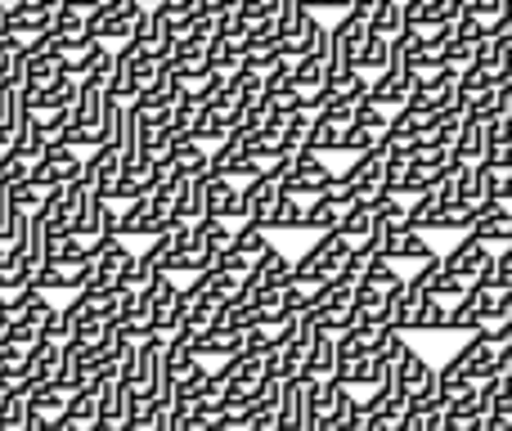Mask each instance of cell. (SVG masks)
I'll return each instance as SVG.
<instances>
[{
	"label": "cell",
	"instance_id": "41",
	"mask_svg": "<svg viewBox=\"0 0 512 431\" xmlns=\"http://www.w3.org/2000/svg\"><path fill=\"white\" fill-rule=\"evenodd\" d=\"M495 198L512 207V171H499V185H495Z\"/></svg>",
	"mask_w": 512,
	"mask_h": 431
},
{
	"label": "cell",
	"instance_id": "8",
	"mask_svg": "<svg viewBox=\"0 0 512 431\" xmlns=\"http://www.w3.org/2000/svg\"><path fill=\"white\" fill-rule=\"evenodd\" d=\"M117 176H122V149H117V144H95V153L81 162V180L90 185V194L108 198Z\"/></svg>",
	"mask_w": 512,
	"mask_h": 431
},
{
	"label": "cell",
	"instance_id": "29",
	"mask_svg": "<svg viewBox=\"0 0 512 431\" xmlns=\"http://www.w3.org/2000/svg\"><path fill=\"white\" fill-rule=\"evenodd\" d=\"M337 216H342V203H333L328 194H319L315 203L306 207V216H301V229H315V234H328V229H337Z\"/></svg>",
	"mask_w": 512,
	"mask_h": 431
},
{
	"label": "cell",
	"instance_id": "17",
	"mask_svg": "<svg viewBox=\"0 0 512 431\" xmlns=\"http://www.w3.org/2000/svg\"><path fill=\"white\" fill-rule=\"evenodd\" d=\"M387 256L391 261H432V243H427V234L423 229H409V225H400V229H391V238H387Z\"/></svg>",
	"mask_w": 512,
	"mask_h": 431
},
{
	"label": "cell",
	"instance_id": "2",
	"mask_svg": "<svg viewBox=\"0 0 512 431\" xmlns=\"http://www.w3.org/2000/svg\"><path fill=\"white\" fill-rule=\"evenodd\" d=\"M333 171H328V162H324V153H315V149H297L292 158H283V171H279V189L283 194H310V198H319V194H328L333 189Z\"/></svg>",
	"mask_w": 512,
	"mask_h": 431
},
{
	"label": "cell",
	"instance_id": "13",
	"mask_svg": "<svg viewBox=\"0 0 512 431\" xmlns=\"http://www.w3.org/2000/svg\"><path fill=\"white\" fill-rule=\"evenodd\" d=\"M459 360H463V369H468V378H472V382H490V378H499V346H495V342H486L481 333H472L468 342H463Z\"/></svg>",
	"mask_w": 512,
	"mask_h": 431
},
{
	"label": "cell",
	"instance_id": "32",
	"mask_svg": "<svg viewBox=\"0 0 512 431\" xmlns=\"http://www.w3.org/2000/svg\"><path fill=\"white\" fill-rule=\"evenodd\" d=\"M477 225V207L454 198V203H441V216H436V229H454V234H468Z\"/></svg>",
	"mask_w": 512,
	"mask_h": 431
},
{
	"label": "cell",
	"instance_id": "31",
	"mask_svg": "<svg viewBox=\"0 0 512 431\" xmlns=\"http://www.w3.org/2000/svg\"><path fill=\"white\" fill-rule=\"evenodd\" d=\"M436 216H441V194H436V189H427V194H418L414 203H409V220L405 225L409 229H436Z\"/></svg>",
	"mask_w": 512,
	"mask_h": 431
},
{
	"label": "cell",
	"instance_id": "24",
	"mask_svg": "<svg viewBox=\"0 0 512 431\" xmlns=\"http://www.w3.org/2000/svg\"><path fill=\"white\" fill-rule=\"evenodd\" d=\"M445 319H450V301L427 292V297L418 301L414 319H409V333H445Z\"/></svg>",
	"mask_w": 512,
	"mask_h": 431
},
{
	"label": "cell",
	"instance_id": "36",
	"mask_svg": "<svg viewBox=\"0 0 512 431\" xmlns=\"http://www.w3.org/2000/svg\"><path fill=\"white\" fill-rule=\"evenodd\" d=\"M32 167H36V162L27 158V153H18L14 144H9V149H0V180H5V185H23V180L32 176Z\"/></svg>",
	"mask_w": 512,
	"mask_h": 431
},
{
	"label": "cell",
	"instance_id": "39",
	"mask_svg": "<svg viewBox=\"0 0 512 431\" xmlns=\"http://www.w3.org/2000/svg\"><path fill=\"white\" fill-rule=\"evenodd\" d=\"M9 198H14V207H18V212H36L45 194L32 185V180H23V185H9Z\"/></svg>",
	"mask_w": 512,
	"mask_h": 431
},
{
	"label": "cell",
	"instance_id": "11",
	"mask_svg": "<svg viewBox=\"0 0 512 431\" xmlns=\"http://www.w3.org/2000/svg\"><path fill=\"white\" fill-rule=\"evenodd\" d=\"M472 234L481 238V243L490 247H504L512 238V207L499 203V198H490V203L477 207V225H472Z\"/></svg>",
	"mask_w": 512,
	"mask_h": 431
},
{
	"label": "cell",
	"instance_id": "18",
	"mask_svg": "<svg viewBox=\"0 0 512 431\" xmlns=\"http://www.w3.org/2000/svg\"><path fill=\"white\" fill-rule=\"evenodd\" d=\"M270 229H265L261 225V220H243V225L239 229H234V238H230V252L234 256H243V261H256V256H265V252H270Z\"/></svg>",
	"mask_w": 512,
	"mask_h": 431
},
{
	"label": "cell",
	"instance_id": "28",
	"mask_svg": "<svg viewBox=\"0 0 512 431\" xmlns=\"http://www.w3.org/2000/svg\"><path fill=\"white\" fill-rule=\"evenodd\" d=\"M158 261H153V252H131V261H126V270H122V288H131V292H144L153 279H158Z\"/></svg>",
	"mask_w": 512,
	"mask_h": 431
},
{
	"label": "cell",
	"instance_id": "3",
	"mask_svg": "<svg viewBox=\"0 0 512 431\" xmlns=\"http://www.w3.org/2000/svg\"><path fill=\"white\" fill-rule=\"evenodd\" d=\"M445 261V270L450 274H459V279H468V283H495V252H490V243H481L477 234H463L459 238V247L454 252H445L441 256Z\"/></svg>",
	"mask_w": 512,
	"mask_h": 431
},
{
	"label": "cell",
	"instance_id": "15",
	"mask_svg": "<svg viewBox=\"0 0 512 431\" xmlns=\"http://www.w3.org/2000/svg\"><path fill=\"white\" fill-rule=\"evenodd\" d=\"M274 203H279V180L274 176H252V180H243V220H270L274 212ZM270 229V225H265Z\"/></svg>",
	"mask_w": 512,
	"mask_h": 431
},
{
	"label": "cell",
	"instance_id": "14",
	"mask_svg": "<svg viewBox=\"0 0 512 431\" xmlns=\"http://www.w3.org/2000/svg\"><path fill=\"white\" fill-rule=\"evenodd\" d=\"M63 351H68V346L50 342V337L32 342V346H27V360H23V378H27V382H54V378H59Z\"/></svg>",
	"mask_w": 512,
	"mask_h": 431
},
{
	"label": "cell",
	"instance_id": "38",
	"mask_svg": "<svg viewBox=\"0 0 512 431\" xmlns=\"http://www.w3.org/2000/svg\"><path fill=\"white\" fill-rule=\"evenodd\" d=\"M239 18L243 27H261L279 18V0H239Z\"/></svg>",
	"mask_w": 512,
	"mask_h": 431
},
{
	"label": "cell",
	"instance_id": "26",
	"mask_svg": "<svg viewBox=\"0 0 512 431\" xmlns=\"http://www.w3.org/2000/svg\"><path fill=\"white\" fill-rule=\"evenodd\" d=\"M45 261L90 265V238H81V234H54V238H50V256H45Z\"/></svg>",
	"mask_w": 512,
	"mask_h": 431
},
{
	"label": "cell",
	"instance_id": "19",
	"mask_svg": "<svg viewBox=\"0 0 512 431\" xmlns=\"http://www.w3.org/2000/svg\"><path fill=\"white\" fill-rule=\"evenodd\" d=\"M203 212H207V171L203 176H185L180 180V194H176V220L194 225Z\"/></svg>",
	"mask_w": 512,
	"mask_h": 431
},
{
	"label": "cell",
	"instance_id": "43",
	"mask_svg": "<svg viewBox=\"0 0 512 431\" xmlns=\"http://www.w3.org/2000/svg\"><path fill=\"white\" fill-rule=\"evenodd\" d=\"M508 45H512V32H508Z\"/></svg>",
	"mask_w": 512,
	"mask_h": 431
},
{
	"label": "cell",
	"instance_id": "1",
	"mask_svg": "<svg viewBox=\"0 0 512 431\" xmlns=\"http://www.w3.org/2000/svg\"><path fill=\"white\" fill-rule=\"evenodd\" d=\"M158 68H162L158 54L140 50L135 41H122V50L113 54V72H108V95L131 104V99L140 95V90L149 86L153 77H158Z\"/></svg>",
	"mask_w": 512,
	"mask_h": 431
},
{
	"label": "cell",
	"instance_id": "21",
	"mask_svg": "<svg viewBox=\"0 0 512 431\" xmlns=\"http://www.w3.org/2000/svg\"><path fill=\"white\" fill-rule=\"evenodd\" d=\"M301 149H315V153H337L342 149V122L328 113H315L310 117V131H306V144Z\"/></svg>",
	"mask_w": 512,
	"mask_h": 431
},
{
	"label": "cell",
	"instance_id": "27",
	"mask_svg": "<svg viewBox=\"0 0 512 431\" xmlns=\"http://www.w3.org/2000/svg\"><path fill=\"white\" fill-rule=\"evenodd\" d=\"M387 68H391V36L369 32L360 45V72L364 77H378V72H387Z\"/></svg>",
	"mask_w": 512,
	"mask_h": 431
},
{
	"label": "cell",
	"instance_id": "22",
	"mask_svg": "<svg viewBox=\"0 0 512 431\" xmlns=\"http://www.w3.org/2000/svg\"><path fill=\"white\" fill-rule=\"evenodd\" d=\"M27 405L45 418H59L68 409V387H59V382H27Z\"/></svg>",
	"mask_w": 512,
	"mask_h": 431
},
{
	"label": "cell",
	"instance_id": "33",
	"mask_svg": "<svg viewBox=\"0 0 512 431\" xmlns=\"http://www.w3.org/2000/svg\"><path fill=\"white\" fill-rule=\"evenodd\" d=\"M400 27H405V0H382V5L373 9V18H369V32L396 36Z\"/></svg>",
	"mask_w": 512,
	"mask_h": 431
},
{
	"label": "cell",
	"instance_id": "9",
	"mask_svg": "<svg viewBox=\"0 0 512 431\" xmlns=\"http://www.w3.org/2000/svg\"><path fill=\"white\" fill-rule=\"evenodd\" d=\"M414 86H418L414 72H409L405 63H391L387 72H378V77L369 81V99L378 108H405L409 95H414Z\"/></svg>",
	"mask_w": 512,
	"mask_h": 431
},
{
	"label": "cell",
	"instance_id": "6",
	"mask_svg": "<svg viewBox=\"0 0 512 431\" xmlns=\"http://www.w3.org/2000/svg\"><path fill=\"white\" fill-rule=\"evenodd\" d=\"M81 176V158L68 149V144H59V140H50V149H45V158L32 167V185L41 189V194H50V189H63L68 180H77Z\"/></svg>",
	"mask_w": 512,
	"mask_h": 431
},
{
	"label": "cell",
	"instance_id": "10",
	"mask_svg": "<svg viewBox=\"0 0 512 431\" xmlns=\"http://www.w3.org/2000/svg\"><path fill=\"white\" fill-rule=\"evenodd\" d=\"M432 373H436V369H432V364H427L423 355H418L409 342L400 346V355H396V360H391V382H396V391H400V396H405V400L414 396V391L423 387V382L432 378Z\"/></svg>",
	"mask_w": 512,
	"mask_h": 431
},
{
	"label": "cell",
	"instance_id": "30",
	"mask_svg": "<svg viewBox=\"0 0 512 431\" xmlns=\"http://www.w3.org/2000/svg\"><path fill=\"white\" fill-rule=\"evenodd\" d=\"M63 418L77 427H90L99 418V396L95 387H81V391H68V409H63Z\"/></svg>",
	"mask_w": 512,
	"mask_h": 431
},
{
	"label": "cell",
	"instance_id": "16",
	"mask_svg": "<svg viewBox=\"0 0 512 431\" xmlns=\"http://www.w3.org/2000/svg\"><path fill=\"white\" fill-rule=\"evenodd\" d=\"M203 216H243V189L234 185L230 176H216V171H207V212Z\"/></svg>",
	"mask_w": 512,
	"mask_h": 431
},
{
	"label": "cell",
	"instance_id": "34",
	"mask_svg": "<svg viewBox=\"0 0 512 431\" xmlns=\"http://www.w3.org/2000/svg\"><path fill=\"white\" fill-rule=\"evenodd\" d=\"M27 387L23 391H5L0 396V431H23V423H27Z\"/></svg>",
	"mask_w": 512,
	"mask_h": 431
},
{
	"label": "cell",
	"instance_id": "35",
	"mask_svg": "<svg viewBox=\"0 0 512 431\" xmlns=\"http://www.w3.org/2000/svg\"><path fill=\"white\" fill-rule=\"evenodd\" d=\"M382 140V131H373L369 122H346L342 126V149L337 153H369Z\"/></svg>",
	"mask_w": 512,
	"mask_h": 431
},
{
	"label": "cell",
	"instance_id": "20",
	"mask_svg": "<svg viewBox=\"0 0 512 431\" xmlns=\"http://www.w3.org/2000/svg\"><path fill=\"white\" fill-rule=\"evenodd\" d=\"M301 373H310V378H333L337 373V333H324V328H319Z\"/></svg>",
	"mask_w": 512,
	"mask_h": 431
},
{
	"label": "cell",
	"instance_id": "42",
	"mask_svg": "<svg viewBox=\"0 0 512 431\" xmlns=\"http://www.w3.org/2000/svg\"><path fill=\"white\" fill-rule=\"evenodd\" d=\"M63 5H68V9H86V14H90V9H99L104 0H63Z\"/></svg>",
	"mask_w": 512,
	"mask_h": 431
},
{
	"label": "cell",
	"instance_id": "7",
	"mask_svg": "<svg viewBox=\"0 0 512 431\" xmlns=\"http://www.w3.org/2000/svg\"><path fill=\"white\" fill-rule=\"evenodd\" d=\"M171 220H176V216L158 212V207H153V198L144 194V198H135V203H126V212L117 216V234H122V238H158Z\"/></svg>",
	"mask_w": 512,
	"mask_h": 431
},
{
	"label": "cell",
	"instance_id": "4",
	"mask_svg": "<svg viewBox=\"0 0 512 431\" xmlns=\"http://www.w3.org/2000/svg\"><path fill=\"white\" fill-rule=\"evenodd\" d=\"M346 185H351L355 198H364V203H378L382 194H387V153H382V144H373L369 153H355V167L346 171Z\"/></svg>",
	"mask_w": 512,
	"mask_h": 431
},
{
	"label": "cell",
	"instance_id": "25",
	"mask_svg": "<svg viewBox=\"0 0 512 431\" xmlns=\"http://www.w3.org/2000/svg\"><path fill=\"white\" fill-rule=\"evenodd\" d=\"M301 216H306V207H301V198L297 194H283L279 189V203H274V212H270V234H297L301 229Z\"/></svg>",
	"mask_w": 512,
	"mask_h": 431
},
{
	"label": "cell",
	"instance_id": "23",
	"mask_svg": "<svg viewBox=\"0 0 512 431\" xmlns=\"http://www.w3.org/2000/svg\"><path fill=\"white\" fill-rule=\"evenodd\" d=\"M373 220H378V207L364 203V198H355V203L342 207V216H337V229H342L351 243H360V238L373 229Z\"/></svg>",
	"mask_w": 512,
	"mask_h": 431
},
{
	"label": "cell",
	"instance_id": "5",
	"mask_svg": "<svg viewBox=\"0 0 512 431\" xmlns=\"http://www.w3.org/2000/svg\"><path fill=\"white\" fill-rule=\"evenodd\" d=\"M490 315H495V288H490V283H472V288L450 306L445 333H477Z\"/></svg>",
	"mask_w": 512,
	"mask_h": 431
},
{
	"label": "cell",
	"instance_id": "37",
	"mask_svg": "<svg viewBox=\"0 0 512 431\" xmlns=\"http://www.w3.org/2000/svg\"><path fill=\"white\" fill-rule=\"evenodd\" d=\"M472 59H477V41H463V36H454V41L441 50V68H450V72L472 68Z\"/></svg>",
	"mask_w": 512,
	"mask_h": 431
},
{
	"label": "cell",
	"instance_id": "40",
	"mask_svg": "<svg viewBox=\"0 0 512 431\" xmlns=\"http://www.w3.org/2000/svg\"><path fill=\"white\" fill-rule=\"evenodd\" d=\"M495 270L504 274V279H512V238L504 243V252H495Z\"/></svg>",
	"mask_w": 512,
	"mask_h": 431
},
{
	"label": "cell",
	"instance_id": "12",
	"mask_svg": "<svg viewBox=\"0 0 512 431\" xmlns=\"http://www.w3.org/2000/svg\"><path fill=\"white\" fill-rule=\"evenodd\" d=\"M427 297V279L423 274H414V279H405L396 292H391V301H387V324L396 328V333H409V319H414V310H418V301Z\"/></svg>",
	"mask_w": 512,
	"mask_h": 431
}]
</instances>
